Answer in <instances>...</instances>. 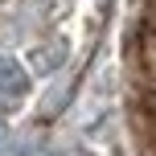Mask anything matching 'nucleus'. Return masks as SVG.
Returning a JSON list of instances; mask_svg holds the SVG:
<instances>
[{
  "label": "nucleus",
  "instance_id": "20e7f679",
  "mask_svg": "<svg viewBox=\"0 0 156 156\" xmlns=\"http://www.w3.org/2000/svg\"><path fill=\"white\" fill-rule=\"evenodd\" d=\"M99 4H103V8H107V4H111V0H99Z\"/></svg>",
  "mask_w": 156,
  "mask_h": 156
},
{
  "label": "nucleus",
  "instance_id": "7ed1b4c3",
  "mask_svg": "<svg viewBox=\"0 0 156 156\" xmlns=\"http://www.w3.org/2000/svg\"><path fill=\"white\" fill-rule=\"evenodd\" d=\"M0 140H4V123H0Z\"/></svg>",
  "mask_w": 156,
  "mask_h": 156
},
{
  "label": "nucleus",
  "instance_id": "f03ea898",
  "mask_svg": "<svg viewBox=\"0 0 156 156\" xmlns=\"http://www.w3.org/2000/svg\"><path fill=\"white\" fill-rule=\"evenodd\" d=\"M29 90V74H25V66L16 62V58L0 54V94H8V99H16V94Z\"/></svg>",
  "mask_w": 156,
  "mask_h": 156
},
{
  "label": "nucleus",
  "instance_id": "f257e3e1",
  "mask_svg": "<svg viewBox=\"0 0 156 156\" xmlns=\"http://www.w3.org/2000/svg\"><path fill=\"white\" fill-rule=\"evenodd\" d=\"M66 54H70V45H66L62 37H54V41H45V45H37L29 54V66H33V74H54L58 66L66 62Z\"/></svg>",
  "mask_w": 156,
  "mask_h": 156
}]
</instances>
